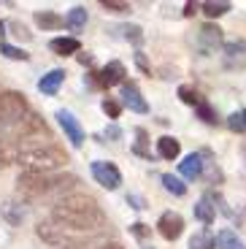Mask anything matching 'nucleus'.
I'll return each instance as SVG.
<instances>
[{
	"mask_svg": "<svg viewBox=\"0 0 246 249\" xmlns=\"http://www.w3.org/2000/svg\"><path fill=\"white\" fill-rule=\"evenodd\" d=\"M143 138H146V136H143V130H138V143H136V155H141V157H146V160H149V149H146V146H143Z\"/></svg>",
	"mask_w": 246,
	"mask_h": 249,
	"instance_id": "72a5a7b5",
	"label": "nucleus"
},
{
	"mask_svg": "<svg viewBox=\"0 0 246 249\" xmlns=\"http://www.w3.org/2000/svg\"><path fill=\"white\" fill-rule=\"evenodd\" d=\"M178 98L184 100L187 106H195V108L200 106V103H203V100H200V95H197L192 87H178Z\"/></svg>",
	"mask_w": 246,
	"mask_h": 249,
	"instance_id": "bb28decb",
	"label": "nucleus"
},
{
	"mask_svg": "<svg viewBox=\"0 0 246 249\" xmlns=\"http://www.w3.org/2000/svg\"><path fill=\"white\" fill-rule=\"evenodd\" d=\"M178 174L184 176V179H197V176L203 174V157L190 155L187 160H181L178 162Z\"/></svg>",
	"mask_w": 246,
	"mask_h": 249,
	"instance_id": "f3484780",
	"label": "nucleus"
},
{
	"mask_svg": "<svg viewBox=\"0 0 246 249\" xmlns=\"http://www.w3.org/2000/svg\"><path fill=\"white\" fill-rule=\"evenodd\" d=\"M100 249H122L119 244H105V247H100Z\"/></svg>",
	"mask_w": 246,
	"mask_h": 249,
	"instance_id": "e433bc0d",
	"label": "nucleus"
},
{
	"mask_svg": "<svg viewBox=\"0 0 246 249\" xmlns=\"http://www.w3.org/2000/svg\"><path fill=\"white\" fill-rule=\"evenodd\" d=\"M200 8H203V14L209 19H216V17H222V14L230 11V3H225V0H216L214 3V0H211V3H203Z\"/></svg>",
	"mask_w": 246,
	"mask_h": 249,
	"instance_id": "b1692460",
	"label": "nucleus"
},
{
	"mask_svg": "<svg viewBox=\"0 0 246 249\" xmlns=\"http://www.w3.org/2000/svg\"><path fill=\"white\" fill-rule=\"evenodd\" d=\"M62 79H65V71L54 68V71H49L46 76H41V81H38V89H41L43 95H54L57 89H60Z\"/></svg>",
	"mask_w": 246,
	"mask_h": 249,
	"instance_id": "dca6fc26",
	"label": "nucleus"
},
{
	"mask_svg": "<svg viewBox=\"0 0 246 249\" xmlns=\"http://www.w3.org/2000/svg\"><path fill=\"white\" fill-rule=\"evenodd\" d=\"M49 49L54 52V54L68 57V54H76V52H81V44H79V38H68V36H62V38H52Z\"/></svg>",
	"mask_w": 246,
	"mask_h": 249,
	"instance_id": "2eb2a0df",
	"label": "nucleus"
},
{
	"mask_svg": "<svg viewBox=\"0 0 246 249\" xmlns=\"http://www.w3.org/2000/svg\"><path fill=\"white\" fill-rule=\"evenodd\" d=\"M216 247L219 249H246L244 241H241L233 231H222L219 236H216Z\"/></svg>",
	"mask_w": 246,
	"mask_h": 249,
	"instance_id": "412c9836",
	"label": "nucleus"
},
{
	"mask_svg": "<svg viewBox=\"0 0 246 249\" xmlns=\"http://www.w3.org/2000/svg\"><path fill=\"white\" fill-rule=\"evenodd\" d=\"M27 111V100L19 92H0V127H14Z\"/></svg>",
	"mask_w": 246,
	"mask_h": 249,
	"instance_id": "20e7f679",
	"label": "nucleus"
},
{
	"mask_svg": "<svg viewBox=\"0 0 246 249\" xmlns=\"http://www.w3.org/2000/svg\"><path fill=\"white\" fill-rule=\"evenodd\" d=\"M216 244V238L211 236L209 231H203V233H195V236L190 238V249H211Z\"/></svg>",
	"mask_w": 246,
	"mask_h": 249,
	"instance_id": "a878e982",
	"label": "nucleus"
},
{
	"mask_svg": "<svg viewBox=\"0 0 246 249\" xmlns=\"http://www.w3.org/2000/svg\"><path fill=\"white\" fill-rule=\"evenodd\" d=\"M52 219L70 231H98L105 225V214L89 195H65L52 206Z\"/></svg>",
	"mask_w": 246,
	"mask_h": 249,
	"instance_id": "f257e3e1",
	"label": "nucleus"
},
{
	"mask_svg": "<svg viewBox=\"0 0 246 249\" xmlns=\"http://www.w3.org/2000/svg\"><path fill=\"white\" fill-rule=\"evenodd\" d=\"M103 111L108 114L111 119H117L119 111H122V103H117V100H103Z\"/></svg>",
	"mask_w": 246,
	"mask_h": 249,
	"instance_id": "7c9ffc66",
	"label": "nucleus"
},
{
	"mask_svg": "<svg viewBox=\"0 0 246 249\" xmlns=\"http://www.w3.org/2000/svg\"><path fill=\"white\" fill-rule=\"evenodd\" d=\"M197 8H200V6H197V3H187V8H184V14H187V17H192V14H195V11H197Z\"/></svg>",
	"mask_w": 246,
	"mask_h": 249,
	"instance_id": "f704fd0d",
	"label": "nucleus"
},
{
	"mask_svg": "<svg viewBox=\"0 0 246 249\" xmlns=\"http://www.w3.org/2000/svg\"><path fill=\"white\" fill-rule=\"evenodd\" d=\"M98 81L103 87H114V84H124V65L119 60L108 62L103 71L98 73Z\"/></svg>",
	"mask_w": 246,
	"mask_h": 249,
	"instance_id": "ddd939ff",
	"label": "nucleus"
},
{
	"mask_svg": "<svg viewBox=\"0 0 246 249\" xmlns=\"http://www.w3.org/2000/svg\"><path fill=\"white\" fill-rule=\"evenodd\" d=\"M68 162V155L52 141H41V138H27L19 141V165H25V171H41V174H52L54 168H62Z\"/></svg>",
	"mask_w": 246,
	"mask_h": 249,
	"instance_id": "f03ea898",
	"label": "nucleus"
},
{
	"mask_svg": "<svg viewBox=\"0 0 246 249\" xmlns=\"http://www.w3.org/2000/svg\"><path fill=\"white\" fill-rule=\"evenodd\" d=\"M76 184L73 174H41V171H25L17 179V190L22 198H43L52 193H65Z\"/></svg>",
	"mask_w": 246,
	"mask_h": 249,
	"instance_id": "7ed1b4c3",
	"label": "nucleus"
},
{
	"mask_svg": "<svg viewBox=\"0 0 246 249\" xmlns=\"http://www.w3.org/2000/svg\"><path fill=\"white\" fill-rule=\"evenodd\" d=\"M35 233H38V236H41L46 244H70L65 228H62V225H57V222H38Z\"/></svg>",
	"mask_w": 246,
	"mask_h": 249,
	"instance_id": "f8f14e48",
	"label": "nucleus"
},
{
	"mask_svg": "<svg viewBox=\"0 0 246 249\" xmlns=\"http://www.w3.org/2000/svg\"><path fill=\"white\" fill-rule=\"evenodd\" d=\"M228 124L233 127L235 133H244V130H246V111H235V114H230Z\"/></svg>",
	"mask_w": 246,
	"mask_h": 249,
	"instance_id": "cd10ccee",
	"label": "nucleus"
},
{
	"mask_svg": "<svg viewBox=\"0 0 246 249\" xmlns=\"http://www.w3.org/2000/svg\"><path fill=\"white\" fill-rule=\"evenodd\" d=\"M157 231H160V236L165 238V241H176V238L181 236V231H184V219L176 212H165L160 217V222H157Z\"/></svg>",
	"mask_w": 246,
	"mask_h": 249,
	"instance_id": "1a4fd4ad",
	"label": "nucleus"
},
{
	"mask_svg": "<svg viewBox=\"0 0 246 249\" xmlns=\"http://www.w3.org/2000/svg\"><path fill=\"white\" fill-rule=\"evenodd\" d=\"M19 162V141L11 138H0V171Z\"/></svg>",
	"mask_w": 246,
	"mask_h": 249,
	"instance_id": "4468645a",
	"label": "nucleus"
},
{
	"mask_svg": "<svg viewBox=\"0 0 246 249\" xmlns=\"http://www.w3.org/2000/svg\"><path fill=\"white\" fill-rule=\"evenodd\" d=\"M0 36H3V22H0Z\"/></svg>",
	"mask_w": 246,
	"mask_h": 249,
	"instance_id": "4c0bfd02",
	"label": "nucleus"
},
{
	"mask_svg": "<svg viewBox=\"0 0 246 249\" xmlns=\"http://www.w3.org/2000/svg\"><path fill=\"white\" fill-rule=\"evenodd\" d=\"M14 133L19 136V141H27V138H35V136H41V133H46V122H43L38 114L27 111L25 117L14 124Z\"/></svg>",
	"mask_w": 246,
	"mask_h": 249,
	"instance_id": "39448f33",
	"label": "nucleus"
},
{
	"mask_svg": "<svg viewBox=\"0 0 246 249\" xmlns=\"http://www.w3.org/2000/svg\"><path fill=\"white\" fill-rule=\"evenodd\" d=\"M225 68H246V41L225 44Z\"/></svg>",
	"mask_w": 246,
	"mask_h": 249,
	"instance_id": "9d476101",
	"label": "nucleus"
},
{
	"mask_svg": "<svg viewBox=\"0 0 246 249\" xmlns=\"http://www.w3.org/2000/svg\"><path fill=\"white\" fill-rule=\"evenodd\" d=\"M0 52L8 57V60H27V52H22V49H17V46H11V44H0Z\"/></svg>",
	"mask_w": 246,
	"mask_h": 249,
	"instance_id": "c85d7f7f",
	"label": "nucleus"
},
{
	"mask_svg": "<svg viewBox=\"0 0 246 249\" xmlns=\"http://www.w3.org/2000/svg\"><path fill=\"white\" fill-rule=\"evenodd\" d=\"M108 138H117L119 136V127H108V133H105Z\"/></svg>",
	"mask_w": 246,
	"mask_h": 249,
	"instance_id": "c9c22d12",
	"label": "nucleus"
},
{
	"mask_svg": "<svg viewBox=\"0 0 246 249\" xmlns=\"http://www.w3.org/2000/svg\"><path fill=\"white\" fill-rule=\"evenodd\" d=\"M35 22H38L41 30H57V27L62 25V19L57 17V14H52V11H38L35 14Z\"/></svg>",
	"mask_w": 246,
	"mask_h": 249,
	"instance_id": "4be33fe9",
	"label": "nucleus"
},
{
	"mask_svg": "<svg viewBox=\"0 0 246 249\" xmlns=\"http://www.w3.org/2000/svg\"><path fill=\"white\" fill-rule=\"evenodd\" d=\"M197 117L203 119V122H209V124H214V122H216V114L211 111V108L206 106V103H200V106H197Z\"/></svg>",
	"mask_w": 246,
	"mask_h": 249,
	"instance_id": "2f4dec72",
	"label": "nucleus"
},
{
	"mask_svg": "<svg viewBox=\"0 0 246 249\" xmlns=\"http://www.w3.org/2000/svg\"><path fill=\"white\" fill-rule=\"evenodd\" d=\"M122 103L127 108H133L136 114H146L149 111V103L143 100V95L138 92L136 84H130V81H124V84H122Z\"/></svg>",
	"mask_w": 246,
	"mask_h": 249,
	"instance_id": "9b49d317",
	"label": "nucleus"
},
{
	"mask_svg": "<svg viewBox=\"0 0 246 249\" xmlns=\"http://www.w3.org/2000/svg\"><path fill=\"white\" fill-rule=\"evenodd\" d=\"M92 176L105 190H117L122 184V174H119V168L114 162H92Z\"/></svg>",
	"mask_w": 246,
	"mask_h": 249,
	"instance_id": "423d86ee",
	"label": "nucleus"
},
{
	"mask_svg": "<svg viewBox=\"0 0 246 249\" xmlns=\"http://www.w3.org/2000/svg\"><path fill=\"white\" fill-rule=\"evenodd\" d=\"M222 46V30L216 25H203L197 30V52L200 54H211Z\"/></svg>",
	"mask_w": 246,
	"mask_h": 249,
	"instance_id": "6e6552de",
	"label": "nucleus"
},
{
	"mask_svg": "<svg viewBox=\"0 0 246 249\" xmlns=\"http://www.w3.org/2000/svg\"><path fill=\"white\" fill-rule=\"evenodd\" d=\"M65 22H68L70 30H84V25H87V8H84V6L70 8L68 17H65Z\"/></svg>",
	"mask_w": 246,
	"mask_h": 249,
	"instance_id": "aec40b11",
	"label": "nucleus"
},
{
	"mask_svg": "<svg viewBox=\"0 0 246 249\" xmlns=\"http://www.w3.org/2000/svg\"><path fill=\"white\" fill-rule=\"evenodd\" d=\"M57 122H60V127L65 130V136L70 138L73 146H81V143H84V127H81L79 119H76L68 108H60V111H57Z\"/></svg>",
	"mask_w": 246,
	"mask_h": 249,
	"instance_id": "0eeeda50",
	"label": "nucleus"
},
{
	"mask_svg": "<svg viewBox=\"0 0 246 249\" xmlns=\"http://www.w3.org/2000/svg\"><path fill=\"white\" fill-rule=\"evenodd\" d=\"M162 187H165V190H168L171 195H178V198H181V195L187 193V184H184V181L178 179V176H171V174L162 176Z\"/></svg>",
	"mask_w": 246,
	"mask_h": 249,
	"instance_id": "5701e85b",
	"label": "nucleus"
},
{
	"mask_svg": "<svg viewBox=\"0 0 246 249\" xmlns=\"http://www.w3.org/2000/svg\"><path fill=\"white\" fill-rule=\"evenodd\" d=\"M195 217L200 219V222H206V225L214 222V206L209 203V198L197 200V206H195Z\"/></svg>",
	"mask_w": 246,
	"mask_h": 249,
	"instance_id": "393cba45",
	"label": "nucleus"
},
{
	"mask_svg": "<svg viewBox=\"0 0 246 249\" xmlns=\"http://www.w3.org/2000/svg\"><path fill=\"white\" fill-rule=\"evenodd\" d=\"M100 6L105 8V11H114V14H122V11H130V3H124V0H103Z\"/></svg>",
	"mask_w": 246,
	"mask_h": 249,
	"instance_id": "c756f323",
	"label": "nucleus"
},
{
	"mask_svg": "<svg viewBox=\"0 0 246 249\" xmlns=\"http://www.w3.org/2000/svg\"><path fill=\"white\" fill-rule=\"evenodd\" d=\"M119 30H124V36H127V38H133L136 44H141V27H138V25H127V27H119Z\"/></svg>",
	"mask_w": 246,
	"mask_h": 249,
	"instance_id": "473e14b6",
	"label": "nucleus"
},
{
	"mask_svg": "<svg viewBox=\"0 0 246 249\" xmlns=\"http://www.w3.org/2000/svg\"><path fill=\"white\" fill-rule=\"evenodd\" d=\"M178 152H181V146H178L176 138H171V136L157 138V155H160L162 160H176Z\"/></svg>",
	"mask_w": 246,
	"mask_h": 249,
	"instance_id": "a211bd4d",
	"label": "nucleus"
},
{
	"mask_svg": "<svg viewBox=\"0 0 246 249\" xmlns=\"http://www.w3.org/2000/svg\"><path fill=\"white\" fill-rule=\"evenodd\" d=\"M0 212H3V219L8 225H22V219H25V206L17 203V200H6Z\"/></svg>",
	"mask_w": 246,
	"mask_h": 249,
	"instance_id": "6ab92c4d",
	"label": "nucleus"
}]
</instances>
